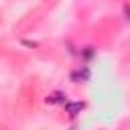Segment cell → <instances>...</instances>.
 Here are the masks:
<instances>
[{
	"label": "cell",
	"mask_w": 130,
	"mask_h": 130,
	"mask_svg": "<svg viewBox=\"0 0 130 130\" xmlns=\"http://www.w3.org/2000/svg\"><path fill=\"white\" fill-rule=\"evenodd\" d=\"M65 98H67L65 93H61V91H55L53 95H49V98H47V104H55V102H63V104H65V102H67Z\"/></svg>",
	"instance_id": "7a4b0ae2"
},
{
	"label": "cell",
	"mask_w": 130,
	"mask_h": 130,
	"mask_svg": "<svg viewBox=\"0 0 130 130\" xmlns=\"http://www.w3.org/2000/svg\"><path fill=\"white\" fill-rule=\"evenodd\" d=\"M124 10H126V14H130V6H126ZM128 18H130V16H128Z\"/></svg>",
	"instance_id": "3957f363"
},
{
	"label": "cell",
	"mask_w": 130,
	"mask_h": 130,
	"mask_svg": "<svg viewBox=\"0 0 130 130\" xmlns=\"http://www.w3.org/2000/svg\"><path fill=\"white\" fill-rule=\"evenodd\" d=\"M63 106H65V112H67L69 116H77V114H81V110L85 108L83 102H65Z\"/></svg>",
	"instance_id": "6da1fadb"
}]
</instances>
